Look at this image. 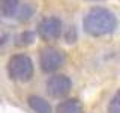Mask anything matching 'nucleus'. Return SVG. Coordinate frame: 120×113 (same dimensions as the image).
Here are the masks:
<instances>
[{
    "label": "nucleus",
    "mask_w": 120,
    "mask_h": 113,
    "mask_svg": "<svg viewBox=\"0 0 120 113\" xmlns=\"http://www.w3.org/2000/svg\"><path fill=\"white\" fill-rule=\"evenodd\" d=\"M65 63V53L52 47H47L41 51L39 56V65L45 73H52L59 69Z\"/></svg>",
    "instance_id": "obj_3"
},
{
    "label": "nucleus",
    "mask_w": 120,
    "mask_h": 113,
    "mask_svg": "<svg viewBox=\"0 0 120 113\" xmlns=\"http://www.w3.org/2000/svg\"><path fill=\"white\" fill-rule=\"evenodd\" d=\"M81 112H82V105L78 100L62 101L56 109V113H81Z\"/></svg>",
    "instance_id": "obj_7"
},
{
    "label": "nucleus",
    "mask_w": 120,
    "mask_h": 113,
    "mask_svg": "<svg viewBox=\"0 0 120 113\" xmlns=\"http://www.w3.org/2000/svg\"><path fill=\"white\" fill-rule=\"evenodd\" d=\"M108 113H120V90L114 93L108 104Z\"/></svg>",
    "instance_id": "obj_9"
},
{
    "label": "nucleus",
    "mask_w": 120,
    "mask_h": 113,
    "mask_svg": "<svg viewBox=\"0 0 120 113\" xmlns=\"http://www.w3.org/2000/svg\"><path fill=\"white\" fill-rule=\"evenodd\" d=\"M20 41L21 42L20 44H30L33 41V33H30V32H24L22 35L20 36Z\"/></svg>",
    "instance_id": "obj_10"
},
{
    "label": "nucleus",
    "mask_w": 120,
    "mask_h": 113,
    "mask_svg": "<svg viewBox=\"0 0 120 113\" xmlns=\"http://www.w3.org/2000/svg\"><path fill=\"white\" fill-rule=\"evenodd\" d=\"M84 30L92 36H104L112 33L117 26L114 14L105 8H93L82 21Z\"/></svg>",
    "instance_id": "obj_1"
},
{
    "label": "nucleus",
    "mask_w": 120,
    "mask_h": 113,
    "mask_svg": "<svg viewBox=\"0 0 120 113\" xmlns=\"http://www.w3.org/2000/svg\"><path fill=\"white\" fill-rule=\"evenodd\" d=\"M8 74L12 80L27 81L33 75V62L26 54H15L8 62Z\"/></svg>",
    "instance_id": "obj_2"
},
{
    "label": "nucleus",
    "mask_w": 120,
    "mask_h": 113,
    "mask_svg": "<svg viewBox=\"0 0 120 113\" xmlns=\"http://www.w3.org/2000/svg\"><path fill=\"white\" fill-rule=\"evenodd\" d=\"M38 33H39V36L45 41L57 39L60 36V33H62V21L56 17L45 18L39 24V27H38Z\"/></svg>",
    "instance_id": "obj_4"
},
{
    "label": "nucleus",
    "mask_w": 120,
    "mask_h": 113,
    "mask_svg": "<svg viewBox=\"0 0 120 113\" xmlns=\"http://www.w3.org/2000/svg\"><path fill=\"white\" fill-rule=\"evenodd\" d=\"M27 103L30 105V109L36 113H52L50 103H48L47 100H44V98L38 97V95H30Z\"/></svg>",
    "instance_id": "obj_6"
},
{
    "label": "nucleus",
    "mask_w": 120,
    "mask_h": 113,
    "mask_svg": "<svg viewBox=\"0 0 120 113\" xmlns=\"http://www.w3.org/2000/svg\"><path fill=\"white\" fill-rule=\"evenodd\" d=\"M18 0H2V12L6 17H12L17 11Z\"/></svg>",
    "instance_id": "obj_8"
},
{
    "label": "nucleus",
    "mask_w": 120,
    "mask_h": 113,
    "mask_svg": "<svg viewBox=\"0 0 120 113\" xmlns=\"http://www.w3.org/2000/svg\"><path fill=\"white\" fill-rule=\"evenodd\" d=\"M75 39H77V33H75L74 27H71L68 30V35H66V41L68 42H75Z\"/></svg>",
    "instance_id": "obj_11"
},
{
    "label": "nucleus",
    "mask_w": 120,
    "mask_h": 113,
    "mask_svg": "<svg viewBox=\"0 0 120 113\" xmlns=\"http://www.w3.org/2000/svg\"><path fill=\"white\" fill-rule=\"evenodd\" d=\"M47 90L54 98L65 97L71 90V80L66 75H52L47 81Z\"/></svg>",
    "instance_id": "obj_5"
}]
</instances>
